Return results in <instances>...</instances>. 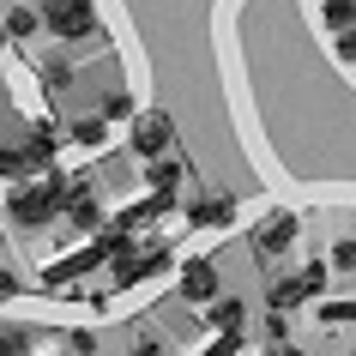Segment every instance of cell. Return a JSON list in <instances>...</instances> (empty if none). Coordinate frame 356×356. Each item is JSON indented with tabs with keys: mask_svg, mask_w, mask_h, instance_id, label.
Here are the masks:
<instances>
[{
	"mask_svg": "<svg viewBox=\"0 0 356 356\" xmlns=\"http://www.w3.org/2000/svg\"><path fill=\"white\" fill-rule=\"evenodd\" d=\"M67 193H73V169H42L6 193V218L13 224H55L67 211Z\"/></svg>",
	"mask_w": 356,
	"mask_h": 356,
	"instance_id": "6da1fadb",
	"label": "cell"
},
{
	"mask_svg": "<svg viewBox=\"0 0 356 356\" xmlns=\"http://www.w3.org/2000/svg\"><path fill=\"white\" fill-rule=\"evenodd\" d=\"M296 242H302V218H296V211H284V206H278V211H266L260 224L248 229V248H254V260H266V266L284 260Z\"/></svg>",
	"mask_w": 356,
	"mask_h": 356,
	"instance_id": "3957f363",
	"label": "cell"
},
{
	"mask_svg": "<svg viewBox=\"0 0 356 356\" xmlns=\"http://www.w3.org/2000/svg\"><path fill=\"white\" fill-rule=\"evenodd\" d=\"M266 344H272V350L290 344V320H284V314H266Z\"/></svg>",
	"mask_w": 356,
	"mask_h": 356,
	"instance_id": "ac0fdd59",
	"label": "cell"
},
{
	"mask_svg": "<svg viewBox=\"0 0 356 356\" xmlns=\"http://www.w3.org/2000/svg\"><path fill=\"white\" fill-rule=\"evenodd\" d=\"M127 145L139 163H163V157H175V121L163 109H139L127 127Z\"/></svg>",
	"mask_w": 356,
	"mask_h": 356,
	"instance_id": "7a4b0ae2",
	"label": "cell"
},
{
	"mask_svg": "<svg viewBox=\"0 0 356 356\" xmlns=\"http://www.w3.org/2000/svg\"><path fill=\"white\" fill-rule=\"evenodd\" d=\"M272 356H308V350H302V344H278Z\"/></svg>",
	"mask_w": 356,
	"mask_h": 356,
	"instance_id": "44dd1931",
	"label": "cell"
},
{
	"mask_svg": "<svg viewBox=\"0 0 356 356\" xmlns=\"http://www.w3.org/2000/svg\"><path fill=\"white\" fill-rule=\"evenodd\" d=\"M31 344H37L31 326H0V356H31Z\"/></svg>",
	"mask_w": 356,
	"mask_h": 356,
	"instance_id": "5bb4252c",
	"label": "cell"
},
{
	"mask_svg": "<svg viewBox=\"0 0 356 356\" xmlns=\"http://www.w3.org/2000/svg\"><path fill=\"white\" fill-rule=\"evenodd\" d=\"M0 248H6V229H0Z\"/></svg>",
	"mask_w": 356,
	"mask_h": 356,
	"instance_id": "603a6c76",
	"label": "cell"
},
{
	"mask_svg": "<svg viewBox=\"0 0 356 356\" xmlns=\"http://www.w3.org/2000/svg\"><path fill=\"white\" fill-rule=\"evenodd\" d=\"M31 175H37V169H31V157H24V145H6V139H0V181L19 188V181H31Z\"/></svg>",
	"mask_w": 356,
	"mask_h": 356,
	"instance_id": "8fae6325",
	"label": "cell"
},
{
	"mask_svg": "<svg viewBox=\"0 0 356 356\" xmlns=\"http://www.w3.org/2000/svg\"><path fill=\"white\" fill-rule=\"evenodd\" d=\"M332 55L344 60V67H356V24H350V31H338V37H332Z\"/></svg>",
	"mask_w": 356,
	"mask_h": 356,
	"instance_id": "e0dca14e",
	"label": "cell"
},
{
	"mask_svg": "<svg viewBox=\"0 0 356 356\" xmlns=\"http://www.w3.org/2000/svg\"><path fill=\"white\" fill-rule=\"evenodd\" d=\"M248 320H254V314H248L242 296H218L206 308V326L218 332V344H236V350H242V338H248Z\"/></svg>",
	"mask_w": 356,
	"mask_h": 356,
	"instance_id": "8992f818",
	"label": "cell"
},
{
	"mask_svg": "<svg viewBox=\"0 0 356 356\" xmlns=\"http://www.w3.org/2000/svg\"><path fill=\"white\" fill-rule=\"evenodd\" d=\"M0 24H6V37H37V31H42L37 6H13V13H6V19H0Z\"/></svg>",
	"mask_w": 356,
	"mask_h": 356,
	"instance_id": "4fadbf2b",
	"label": "cell"
},
{
	"mask_svg": "<svg viewBox=\"0 0 356 356\" xmlns=\"http://www.w3.org/2000/svg\"><path fill=\"white\" fill-rule=\"evenodd\" d=\"M188 224L229 229V224H236V200H224V193H193V200H188Z\"/></svg>",
	"mask_w": 356,
	"mask_h": 356,
	"instance_id": "9c48e42d",
	"label": "cell"
},
{
	"mask_svg": "<svg viewBox=\"0 0 356 356\" xmlns=\"http://www.w3.org/2000/svg\"><path fill=\"white\" fill-rule=\"evenodd\" d=\"M37 19H42V31H55L60 42H85L97 31V0H42Z\"/></svg>",
	"mask_w": 356,
	"mask_h": 356,
	"instance_id": "277c9868",
	"label": "cell"
},
{
	"mask_svg": "<svg viewBox=\"0 0 356 356\" xmlns=\"http://www.w3.org/2000/svg\"><path fill=\"white\" fill-rule=\"evenodd\" d=\"M193 169L181 163V157H163V163H151V200H157V206H169V200H175V193H181V181H188Z\"/></svg>",
	"mask_w": 356,
	"mask_h": 356,
	"instance_id": "30bf717a",
	"label": "cell"
},
{
	"mask_svg": "<svg viewBox=\"0 0 356 356\" xmlns=\"http://www.w3.org/2000/svg\"><path fill=\"white\" fill-rule=\"evenodd\" d=\"M0 49H6V24H0Z\"/></svg>",
	"mask_w": 356,
	"mask_h": 356,
	"instance_id": "7402d4cb",
	"label": "cell"
},
{
	"mask_svg": "<svg viewBox=\"0 0 356 356\" xmlns=\"http://www.w3.org/2000/svg\"><path fill=\"white\" fill-rule=\"evenodd\" d=\"M73 139L85 151H109V121H103V115H79V121H73Z\"/></svg>",
	"mask_w": 356,
	"mask_h": 356,
	"instance_id": "7c38bea8",
	"label": "cell"
},
{
	"mask_svg": "<svg viewBox=\"0 0 356 356\" xmlns=\"http://www.w3.org/2000/svg\"><path fill=\"white\" fill-rule=\"evenodd\" d=\"M133 115H139V109H133V91H109V97H103V121H127V127H133Z\"/></svg>",
	"mask_w": 356,
	"mask_h": 356,
	"instance_id": "2e32d148",
	"label": "cell"
},
{
	"mask_svg": "<svg viewBox=\"0 0 356 356\" xmlns=\"http://www.w3.org/2000/svg\"><path fill=\"white\" fill-rule=\"evenodd\" d=\"M326 290V266H302L296 278H272L266 284V308L272 314H290V308H302L308 296H320Z\"/></svg>",
	"mask_w": 356,
	"mask_h": 356,
	"instance_id": "5b68a950",
	"label": "cell"
},
{
	"mask_svg": "<svg viewBox=\"0 0 356 356\" xmlns=\"http://www.w3.org/2000/svg\"><path fill=\"white\" fill-rule=\"evenodd\" d=\"M320 13H326V24H332V37H338V31L356 24V0H320Z\"/></svg>",
	"mask_w": 356,
	"mask_h": 356,
	"instance_id": "9a60e30c",
	"label": "cell"
},
{
	"mask_svg": "<svg viewBox=\"0 0 356 356\" xmlns=\"http://www.w3.org/2000/svg\"><path fill=\"white\" fill-rule=\"evenodd\" d=\"M67 224L79 229H109V218H103V200H97L91 175H73V193H67V211H60Z\"/></svg>",
	"mask_w": 356,
	"mask_h": 356,
	"instance_id": "52a82bcc",
	"label": "cell"
},
{
	"mask_svg": "<svg viewBox=\"0 0 356 356\" xmlns=\"http://www.w3.org/2000/svg\"><path fill=\"white\" fill-rule=\"evenodd\" d=\"M350 356H356V350H350Z\"/></svg>",
	"mask_w": 356,
	"mask_h": 356,
	"instance_id": "cb8c5ba5",
	"label": "cell"
},
{
	"mask_svg": "<svg viewBox=\"0 0 356 356\" xmlns=\"http://www.w3.org/2000/svg\"><path fill=\"white\" fill-rule=\"evenodd\" d=\"M19 296V278H13V272H6V266H0V308H6V302Z\"/></svg>",
	"mask_w": 356,
	"mask_h": 356,
	"instance_id": "ffe728a7",
	"label": "cell"
},
{
	"mask_svg": "<svg viewBox=\"0 0 356 356\" xmlns=\"http://www.w3.org/2000/svg\"><path fill=\"white\" fill-rule=\"evenodd\" d=\"M133 356H169V344H163V338H133Z\"/></svg>",
	"mask_w": 356,
	"mask_h": 356,
	"instance_id": "d6986e66",
	"label": "cell"
},
{
	"mask_svg": "<svg viewBox=\"0 0 356 356\" xmlns=\"http://www.w3.org/2000/svg\"><path fill=\"white\" fill-rule=\"evenodd\" d=\"M175 272H181V302H193V308H211V302H218V266L211 260H181L175 266Z\"/></svg>",
	"mask_w": 356,
	"mask_h": 356,
	"instance_id": "ba28073f",
	"label": "cell"
}]
</instances>
